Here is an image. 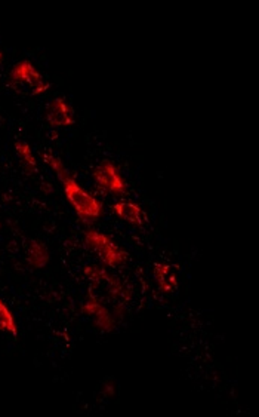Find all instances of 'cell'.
Returning a JSON list of instances; mask_svg holds the SVG:
<instances>
[{
	"mask_svg": "<svg viewBox=\"0 0 259 417\" xmlns=\"http://www.w3.org/2000/svg\"><path fill=\"white\" fill-rule=\"evenodd\" d=\"M84 274L96 290H103L107 293V299L115 303V315L122 316L126 309V303L132 297L131 290L101 266H86L84 269Z\"/></svg>",
	"mask_w": 259,
	"mask_h": 417,
	"instance_id": "2",
	"label": "cell"
},
{
	"mask_svg": "<svg viewBox=\"0 0 259 417\" xmlns=\"http://www.w3.org/2000/svg\"><path fill=\"white\" fill-rule=\"evenodd\" d=\"M45 160H46V164L52 168V171L55 172L57 179L59 182H62L64 179L67 177V175H70L69 169L66 168V165L62 164V160L59 157H57V156H54L51 153H47V155H45Z\"/></svg>",
	"mask_w": 259,
	"mask_h": 417,
	"instance_id": "13",
	"label": "cell"
},
{
	"mask_svg": "<svg viewBox=\"0 0 259 417\" xmlns=\"http://www.w3.org/2000/svg\"><path fill=\"white\" fill-rule=\"evenodd\" d=\"M4 62V52H2V50H0V64Z\"/></svg>",
	"mask_w": 259,
	"mask_h": 417,
	"instance_id": "14",
	"label": "cell"
},
{
	"mask_svg": "<svg viewBox=\"0 0 259 417\" xmlns=\"http://www.w3.org/2000/svg\"><path fill=\"white\" fill-rule=\"evenodd\" d=\"M46 121L54 128L70 126L76 122L74 109L64 99H54L46 107Z\"/></svg>",
	"mask_w": 259,
	"mask_h": 417,
	"instance_id": "7",
	"label": "cell"
},
{
	"mask_svg": "<svg viewBox=\"0 0 259 417\" xmlns=\"http://www.w3.org/2000/svg\"><path fill=\"white\" fill-rule=\"evenodd\" d=\"M64 195H66L69 204L73 206V210L79 220L85 224H93L98 221L104 214V205L100 199H96L91 195L88 190L80 186L71 174L67 175L62 182Z\"/></svg>",
	"mask_w": 259,
	"mask_h": 417,
	"instance_id": "1",
	"label": "cell"
},
{
	"mask_svg": "<svg viewBox=\"0 0 259 417\" xmlns=\"http://www.w3.org/2000/svg\"><path fill=\"white\" fill-rule=\"evenodd\" d=\"M85 244L92 252L98 255V259L104 265L110 267L123 266L129 260V252L126 250H123L111 238H108L107 235L98 230H93V229L86 230Z\"/></svg>",
	"mask_w": 259,
	"mask_h": 417,
	"instance_id": "3",
	"label": "cell"
},
{
	"mask_svg": "<svg viewBox=\"0 0 259 417\" xmlns=\"http://www.w3.org/2000/svg\"><path fill=\"white\" fill-rule=\"evenodd\" d=\"M153 275L156 278L157 287L161 293H172L178 288L176 267L166 263H156Z\"/></svg>",
	"mask_w": 259,
	"mask_h": 417,
	"instance_id": "9",
	"label": "cell"
},
{
	"mask_svg": "<svg viewBox=\"0 0 259 417\" xmlns=\"http://www.w3.org/2000/svg\"><path fill=\"white\" fill-rule=\"evenodd\" d=\"M9 79L11 84L17 89L27 87L31 95H42L50 89V82H46L35 67V64L27 60L15 64L9 73Z\"/></svg>",
	"mask_w": 259,
	"mask_h": 417,
	"instance_id": "4",
	"label": "cell"
},
{
	"mask_svg": "<svg viewBox=\"0 0 259 417\" xmlns=\"http://www.w3.org/2000/svg\"><path fill=\"white\" fill-rule=\"evenodd\" d=\"M82 312L93 319L95 326L104 333H111L116 328V315L113 313L100 297L89 293L82 303Z\"/></svg>",
	"mask_w": 259,
	"mask_h": 417,
	"instance_id": "6",
	"label": "cell"
},
{
	"mask_svg": "<svg viewBox=\"0 0 259 417\" xmlns=\"http://www.w3.org/2000/svg\"><path fill=\"white\" fill-rule=\"evenodd\" d=\"M92 179L104 194L113 196H123L127 194V183L119 168L111 160H103V162L92 169Z\"/></svg>",
	"mask_w": 259,
	"mask_h": 417,
	"instance_id": "5",
	"label": "cell"
},
{
	"mask_svg": "<svg viewBox=\"0 0 259 417\" xmlns=\"http://www.w3.org/2000/svg\"><path fill=\"white\" fill-rule=\"evenodd\" d=\"M51 260V254L47 247L40 240H30L27 250V263L33 269H43Z\"/></svg>",
	"mask_w": 259,
	"mask_h": 417,
	"instance_id": "10",
	"label": "cell"
},
{
	"mask_svg": "<svg viewBox=\"0 0 259 417\" xmlns=\"http://www.w3.org/2000/svg\"><path fill=\"white\" fill-rule=\"evenodd\" d=\"M15 152H17L23 168L31 175L38 171V160L33 155V150H31L30 144L25 141H17L15 143Z\"/></svg>",
	"mask_w": 259,
	"mask_h": 417,
	"instance_id": "11",
	"label": "cell"
},
{
	"mask_svg": "<svg viewBox=\"0 0 259 417\" xmlns=\"http://www.w3.org/2000/svg\"><path fill=\"white\" fill-rule=\"evenodd\" d=\"M113 213H115L119 218H122L125 223L131 224V226L142 228L147 223V217L142 211V208L131 201H119L113 205Z\"/></svg>",
	"mask_w": 259,
	"mask_h": 417,
	"instance_id": "8",
	"label": "cell"
},
{
	"mask_svg": "<svg viewBox=\"0 0 259 417\" xmlns=\"http://www.w3.org/2000/svg\"><path fill=\"white\" fill-rule=\"evenodd\" d=\"M0 331L9 333L12 335L18 334V326L17 321H15V316L6 306V303L0 299Z\"/></svg>",
	"mask_w": 259,
	"mask_h": 417,
	"instance_id": "12",
	"label": "cell"
}]
</instances>
